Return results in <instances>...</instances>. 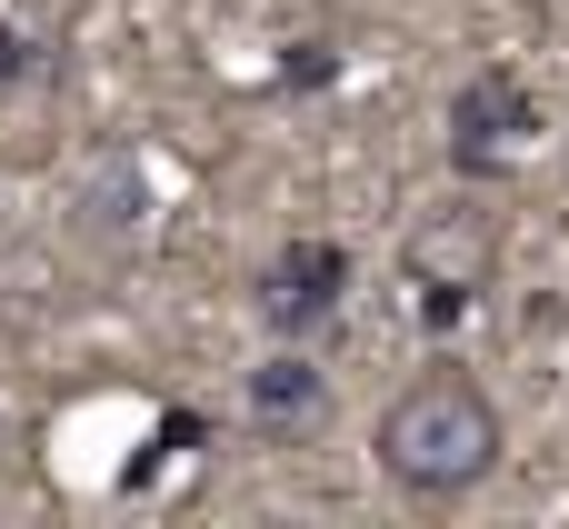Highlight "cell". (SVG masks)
<instances>
[{"mask_svg": "<svg viewBox=\"0 0 569 529\" xmlns=\"http://www.w3.org/2000/svg\"><path fill=\"white\" fill-rule=\"evenodd\" d=\"M400 270H410V290H420V320H430V330H450V320L490 290V270H500V230H490V220H470V210L420 220V230H410V250H400Z\"/></svg>", "mask_w": 569, "mask_h": 529, "instance_id": "2", "label": "cell"}, {"mask_svg": "<svg viewBox=\"0 0 569 529\" xmlns=\"http://www.w3.org/2000/svg\"><path fill=\"white\" fill-rule=\"evenodd\" d=\"M500 450H510L500 400H490L460 360L420 370V380L390 390L380 420H370V460H380V480H390L400 500H470V490L500 470Z\"/></svg>", "mask_w": 569, "mask_h": 529, "instance_id": "1", "label": "cell"}, {"mask_svg": "<svg viewBox=\"0 0 569 529\" xmlns=\"http://www.w3.org/2000/svg\"><path fill=\"white\" fill-rule=\"evenodd\" d=\"M350 250L340 240H280L270 260H260V330H280V340H310V330H330L340 310H350Z\"/></svg>", "mask_w": 569, "mask_h": 529, "instance_id": "3", "label": "cell"}, {"mask_svg": "<svg viewBox=\"0 0 569 529\" xmlns=\"http://www.w3.org/2000/svg\"><path fill=\"white\" fill-rule=\"evenodd\" d=\"M280 80H290V90H320V80H340V50H330V40H290Z\"/></svg>", "mask_w": 569, "mask_h": 529, "instance_id": "6", "label": "cell"}, {"mask_svg": "<svg viewBox=\"0 0 569 529\" xmlns=\"http://www.w3.org/2000/svg\"><path fill=\"white\" fill-rule=\"evenodd\" d=\"M20 70H30V30H20V20H10V10H0V90H10V80H20Z\"/></svg>", "mask_w": 569, "mask_h": 529, "instance_id": "7", "label": "cell"}, {"mask_svg": "<svg viewBox=\"0 0 569 529\" xmlns=\"http://www.w3.org/2000/svg\"><path fill=\"white\" fill-rule=\"evenodd\" d=\"M530 130H540V110H530V80L520 70H470L450 90V170L460 180H490L500 150L530 140Z\"/></svg>", "mask_w": 569, "mask_h": 529, "instance_id": "4", "label": "cell"}, {"mask_svg": "<svg viewBox=\"0 0 569 529\" xmlns=\"http://www.w3.org/2000/svg\"><path fill=\"white\" fill-rule=\"evenodd\" d=\"M240 410H250L260 430H310V420L330 410V370H320L310 350H280V360H260V370L240 380Z\"/></svg>", "mask_w": 569, "mask_h": 529, "instance_id": "5", "label": "cell"}]
</instances>
